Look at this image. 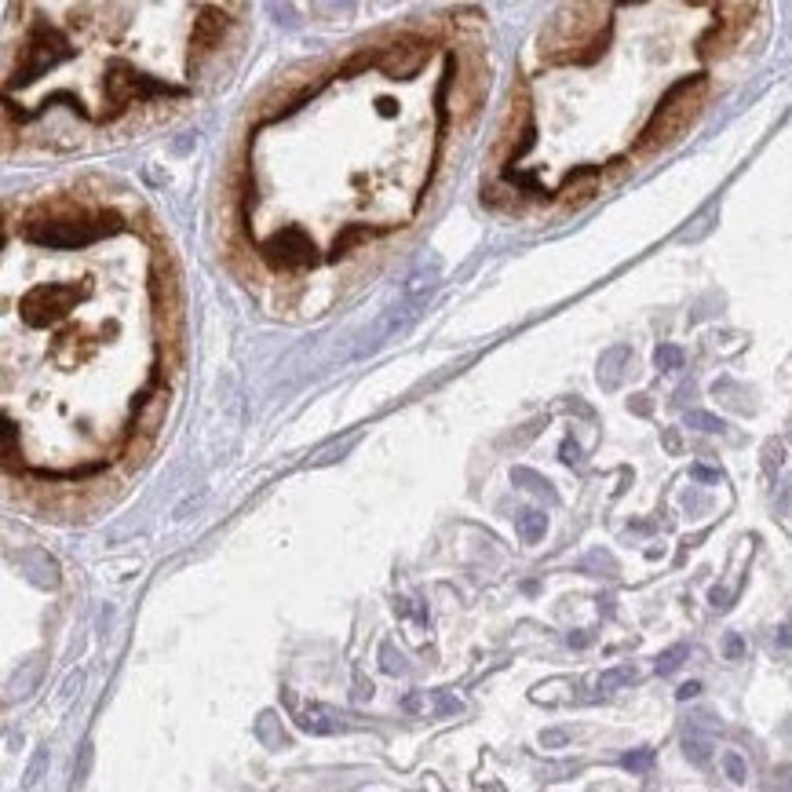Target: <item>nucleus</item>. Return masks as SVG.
Segmentation results:
<instances>
[{
    "instance_id": "nucleus-1",
    "label": "nucleus",
    "mask_w": 792,
    "mask_h": 792,
    "mask_svg": "<svg viewBox=\"0 0 792 792\" xmlns=\"http://www.w3.org/2000/svg\"><path fill=\"white\" fill-rule=\"evenodd\" d=\"M701 92H705V77H683V81H679L676 88L661 99L657 114L650 117V125L643 128L639 150L650 154V150H657V146L672 143V139H676L690 121H694V114H698Z\"/></svg>"
},
{
    "instance_id": "nucleus-2",
    "label": "nucleus",
    "mask_w": 792,
    "mask_h": 792,
    "mask_svg": "<svg viewBox=\"0 0 792 792\" xmlns=\"http://www.w3.org/2000/svg\"><path fill=\"white\" fill-rule=\"evenodd\" d=\"M117 230L114 216H95V219H33L26 223V238L48 249H77V245H92L95 238H103Z\"/></svg>"
},
{
    "instance_id": "nucleus-3",
    "label": "nucleus",
    "mask_w": 792,
    "mask_h": 792,
    "mask_svg": "<svg viewBox=\"0 0 792 792\" xmlns=\"http://www.w3.org/2000/svg\"><path fill=\"white\" fill-rule=\"evenodd\" d=\"M285 701H289V709L296 712V723H300L303 730H314V734H333V730L340 727L336 712L322 709V705H300V698H296V694H285Z\"/></svg>"
},
{
    "instance_id": "nucleus-4",
    "label": "nucleus",
    "mask_w": 792,
    "mask_h": 792,
    "mask_svg": "<svg viewBox=\"0 0 792 792\" xmlns=\"http://www.w3.org/2000/svg\"><path fill=\"white\" fill-rule=\"evenodd\" d=\"M219 33H223V19H219V11H205V15L198 19V37H194V44L209 52L212 44L219 41Z\"/></svg>"
},
{
    "instance_id": "nucleus-5",
    "label": "nucleus",
    "mask_w": 792,
    "mask_h": 792,
    "mask_svg": "<svg viewBox=\"0 0 792 792\" xmlns=\"http://www.w3.org/2000/svg\"><path fill=\"white\" fill-rule=\"evenodd\" d=\"M544 526H548V519H544L541 511H522L519 515V533L526 544H537L544 537Z\"/></svg>"
},
{
    "instance_id": "nucleus-6",
    "label": "nucleus",
    "mask_w": 792,
    "mask_h": 792,
    "mask_svg": "<svg viewBox=\"0 0 792 792\" xmlns=\"http://www.w3.org/2000/svg\"><path fill=\"white\" fill-rule=\"evenodd\" d=\"M628 355H632L628 347H614V351H610V355L603 358V373H599V384H603V387H617V380H621V369H617V365L625 362Z\"/></svg>"
},
{
    "instance_id": "nucleus-7",
    "label": "nucleus",
    "mask_w": 792,
    "mask_h": 792,
    "mask_svg": "<svg viewBox=\"0 0 792 792\" xmlns=\"http://www.w3.org/2000/svg\"><path fill=\"white\" fill-rule=\"evenodd\" d=\"M628 683H636V668L621 665V668H610V672L599 679V690H603V694H610V690H621V687H628Z\"/></svg>"
},
{
    "instance_id": "nucleus-8",
    "label": "nucleus",
    "mask_w": 792,
    "mask_h": 792,
    "mask_svg": "<svg viewBox=\"0 0 792 792\" xmlns=\"http://www.w3.org/2000/svg\"><path fill=\"white\" fill-rule=\"evenodd\" d=\"M690 654V647L687 643H676V647L672 650H665V654L657 657V672H661V676H668V672H676L679 665H683V657Z\"/></svg>"
},
{
    "instance_id": "nucleus-9",
    "label": "nucleus",
    "mask_w": 792,
    "mask_h": 792,
    "mask_svg": "<svg viewBox=\"0 0 792 792\" xmlns=\"http://www.w3.org/2000/svg\"><path fill=\"white\" fill-rule=\"evenodd\" d=\"M515 482H522V486H526V490H533V493H548V497H552V486H548L541 475H533V471H526V468L515 471Z\"/></svg>"
},
{
    "instance_id": "nucleus-10",
    "label": "nucleus",
    "mask_w": 792,
    "mask_h": 792,
    "mask_svg": "<svg viewBox=\"0 0 792 792\" xmlns=\"http://www.w3.org/2000/svg\"><path fill=\"white\" fill-rule=\"evenodd\" d=\"M657 365H661V369H665V373H672V369H679V365H683V351H679V347H657Z\"/></svg>"
},
{
    "instance_id": "nucleus-11",
    "label": "nucleus",
    "mask_w": 792,
    "mask_h": 792,
    "mask_svg": "<svg viewBox=\"0 0 792 792\" xmlns=\"http://www.w3.org/2000/svg\"><path fill=\"white\" fill-rule=\"evenodd\" d=\"M687 424H690V428H698V431H712V435H716V431H723V428H727V424H723V420L709 417V413H687Z\"/></svg>"
},
{
    "instance_id": "nucleus-12",
    "label": "nucleus",
    "mask_w": 792,
    "mask_h": 792,
    "mask_svg": "<svg viewBox=\"0 0 792 792\" xmlns=\"http://www.w3.org/2000/svg\"><path fill=\"white\" fill-rule=\"evenodd\" d=\"M621 763H625L628 771H639V774H643V771H650V763H654V752H650V749L628 752V756Z\"/></svg>"
},
{
    "instance_id": "nucleus-13",
    "label": "nucleus",
    "mask_w": 792,
    "mask_h": 792,
    "mask_svg": "<svg viewBox=\"0 0 792 792\" xmlns=\"http://www.w3.org/2000/svg\"><path fill=\"white\" fill-rule=\"evenodd\" d=\"M723 767H727V774H730V782H745V760H741L738 752H727L723 756Z\"/></svg>"
},
{
    "instance_id": "nucleus-14",
    "label": "nucleus",
    "mask_w": 792,
    "mask_h": 792,
    "mask_svg": "<svg viewBox=\"0 0 792 792\" xmlns=\"http://www.w3.org/2000/svg\"><path fill=\"white\" fill-rule=\"evenodd\" d=\"M687 752H690V760L694 763H709V745H705V741L687 738Z\"/></svg>"
},
{
    "instance_id": "nucleus-15",
    "label": "nucleus",
    "mask_w": 792,
    "mask_h": 792,
    "mask_svg": "<svg viewBox=\"0 0 792 792\" xmlns=\"http://www.w3.org/2000/svg\"><path fill=\"white\" fill-rule=\"evenodd\" d=\"M541 741L555 749V745H566V741H570V734H566V730H548V734H544Z\"/></svg>"
},
{
    "instance_id": "nucleus-16",
    "label": "nucleus",
    "mask_w": 792,
    "mask_h": 792,
    "mask_svg": "<svg viewBox=\"0 0 792 792\" xmlns=\"http://www.w3.org/2000/svg\"><path fill=\"white\" fill-rule=\"evenodd\" d=\"M380 657H384V668H387V672H402V661H395V650H391V647L380 650Z\"/></svg>"
},
{
    "instance_id": "nucleus-17",
    "label": "nucleus",
    "mask_w": 792,
    "mask_h": 792,
    "mask_svg": "<svg viewBox=\"0 0 792 792\" xmlns=\"http://www.w3.org/2000/svg\"><path fill=\"white\" fill-rule=\"evenodd\" d=\"M698 690H701L698 683H687V687H679V701H690L694 694H698Z\"/></svg>"
},
{
    "instance_id": "nucleus-18",
    "label": "nucleus",
    "mask_w": 792,
    "mask_h": 792,
    "mask_svg": "<svg viewBox=\"0 0 792 792\" xmlns=\"http://www.w3.org/2000/svg\"><path fill=\"white\" fill-rule=\"evenodd\" d=\"M727 654H730V657H738V654H741V639H738V636H730V639H727Z\"/></svg>"
},
{
    "instance_id": "nucleus-19",
    "label": "nucleus",
    "mask_w": 792,
    "mask_h": 792,
    "mask_svg": "<svg viewBox=\"0 0 792 792\" xmlns=\"http://www.w3.org/2000/svg\"><path fill=\"white\" fill-rule=\"evenodd\" d=\"M694 475H698V479H705V482H716V471H705V468H694Z\"/></svg>"
}]
</instances>
